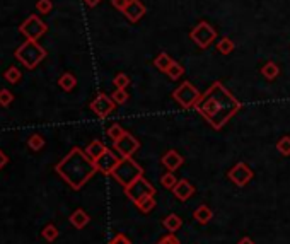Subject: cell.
Instances as JSON below:
<instances>
[{
  "mask_svg": "<svg viewBox=\"0 0 290 244\" xmlns=\"http://www.w3.org/2000/svg\"><path fill=\"white\" fill-rule=\"evenodd\" d=\"M191 38L195 39V41L198 43L200 46H203V48H205V46H209V43L212 41L213 38H215V31H213L212 27L209 26V24L202 23L191 33Z\"/></svg>",
  "mask_w": 290,
  "mask_h": 244,
  "instance_id": "12",
  "label": "cell"
},
{
  "mask_svg": "<svg viewBox=\"0 0 290 244\" xmlns=\"http://www.w3.org/2000/svg\"><path fill=\"white\" fill-rule=\"evenodd\" d=\"M229 178H231L237 186H244V185H248V183L251 181L253 171L249 169V167L246 166L244 163H239L237 166H234L231 171H229Z\"/></svg>",
  "mask_w": 290,
  "mask_h": 244,
  "instance_id": "11",
  "label": "cell"
},
{
  "mask_svg": "<svg viewBox=\"0 0 290 244\" xmlns=\"http://www.w3.org/2000/svg\"><path fill=\"white\" fill-rule=\"evenodd\" d=\"M91 109L94 111L99 118H106L108 114L113 113V109H114L113 98H108L106 94H98V98L91 103Z\"/></svg>",
  "mask_w": 290,
  "mask_h": 244,
  "instance_id": "10",
  "label": "cell"
},
{
  "mask_svg": "<svg viewBox=\"0 0 290 244\" xmlns=\"http://www.w3.org/2000/svg\"><path fill=\"white\" fill-rule=\"evenodd\" d=\"M41 234H43V238H45L48 243H53L56 238H58V229H56L53 224H48L45 229H43V232H41Z\"/></svg>",
  "mask_w": 290,
  "mask_h": 244,
  "instance_id": "24",
  "label": "cell"
},
{
  "mask_svg": "<svg viewBox=\"0 0 290 244\" xmlns=\"http://www.w3.org/2000/svg\"><path fill=\"white\" fill-rule=\"evenodd\" d=\"M157 244H181V243H180V239H178L174 234H169V236H166V238L160 239Z\"/></svg>",
  "mask_w": 290,
  "mask_h": 244,
  "instance_id": "37",
  "label": "cell"
},
{
  "mask_svg": "<svg viewBox=\"0 0 290 244\" xmlns=\"http://www.w3.org/2000/svg\"><path fill=\"white\" fill-rule=\"evenodd\" d=\"M196 106L200 113L212 123L213 128L224 127L225 121L239 109V103L220 84L212 85V89L203 98H200Z\"/></svg>",
  "mask_w": 290,
  "mask_h": 244,
  "instance_id": "1",
  "label": "cell"
},
{
  "mask_svg": "<svg viewBox=\"0 0 290 244\" xmlns=\"http://www.w3.org/2000/svg\"><path fill=\"white\" fill-rule=\"evenodd\" d=\"M113 5L116 7L118 10H125V7L128 5V0H113Z\"/></svg>",
  "mask_w": 290,
  "mask_h": 244,
  "instance_id": "38",
  "label": "cell"
},
{
  "mask_svg": "<svg viewBox=\"0 0 290 244\" xmlns=\"http://www.w3.org/2000/svg\"><path fill=\"white\" fill-rule=\"evenodd\" d=\"M123 135H125V130L120 127V125H113V127L108 130V137L113 140V142L114 140H118L120 137H123Z\"/></svg>",
  "mask_w": 290,
  "mask_h": 244,
  "instance_id": "30",
  "label": "cell"
},
{
  "mask_svg": "<svg viewBox=\"0 0 290 244\" xmlns=\"http://www.w3.org/2000/svg\"><path fill=\"white\" fill-rule=\"evenodd\" d=\"M109 244H132V243H130V239H128L127 236L116 234V236H114V238L109 241Z\"/></svg>",
  "mask_w": 290,
  "mask_h": 244,
  "instance_id": "36",
  "label": "cell"
},
{
  "mask_svg": "<svg viewBox=\"0 0 290 244\" xmlns=\"http://www.w3.org/2000/svg\"><path fill=\"white\" fill-rule=\"evenodd\" d=\"M114 84H116L118 89H125L128 84H130V79H128L125 74H120V75H116V77H114Z\"/></svg>",
  "mask_w": 290,
  "mask_h": 244,
  "instance_id": "34",
  "label": "cell"
},
{
  "mask_svg": "<svg viewBox=\"0 0 290 244\" xmlns=\"http://www.w3.org/2000/svg\"><path fill=\"white\" fill-rule=\"evenodd\" d=\"M27 147H29L31 150H41L43 147H45V138L41 137V135H31L29 140H27Z\"/></svg>",
  "mask_w": 290,
  "mask_h": 244,
  "instance_id": "23",
  "label": "cell"
},
{
  "mask_svg": "<svg viewBox=\"0 0 290 244\" xmlns=\"http://www.w3.org/2000/svg\"><path fill=\"white\" fill-rule=\"evenodd\" d=\"M263 75L266 79H275L278 75V67L275 65V63H268V65L263 69Z\"/></svg>",
  "mask_w": 290,
  "mask_h": 244,
  "instance_id": "31",
  "label": "cell"
},
{
  "mask_svg": "<svg viewBox=\"0 0 290 244\" xmlns=\"http://www.w3.org/2000/svg\"><path fill=\"white\" fill-rule=\"evenodd\" d=\"M85 3H87V5H91V7H94V5H98L99 2H101V0H84Z\"/></svg>",
  "mask_w": 290,
  "mask_h": 244,
  "instance_id": "41",
  "label": "cell"
},
{
  "mask_svg": "<svg viewBox=\"0 0 290 244\" xmlns=\"http://www.w3.org/2000/svg\"><path fill=\"white\" fill-rule=\"evenodd\" d=\"M14 55H16V58L19 60L26 69L33 70V69H36L38 63H41V60L46 56V52L38 41L27 39V41H24L23 45L16 50Z\"/></svg>",
  "mask_w": 290,
  "mask_h": 244,
  "instance_id": "3",
  "label": "cell"
},
{
  "mask_svg": "<svg viewBox=\"0 0 290 244\" xmlns=\"http://www.w3.org/2000/svg\"><path fill=\"white\" fill-rule=\"evenodd\" d=\"M217 48H218V52H220V53H224V55H227V53L231 52L232 48H234V45H232V41H231V39H227V38H225V39H222V41L218 43V46H217Z\"/></svg>",
  "mask_w": 290,
  "mask_h": 244,
  "instance_id": "33",
  "label": "cell"
},
{
  "mask_svg": "<svg viewBox=\"0 0 290 244\" xmlns=\"http://www.w3.org/2000/svg\"><path fill=\"white\" fill-rule=\"evenodd\" d=\"M277 149L280 150L284 156H290V137H282L278 140Z\"/></svg>",
  "mask_w": 290,
  "mask_h": 244,
  "instance_id": "28",
  "label": "cell"
},
{
  "mask_svg": "<svg viewBox=\"0 0 290 244\" xmlns=\"http://www.w3.org/2000/svg\"><path fill=\"white\" fill-rule=\"evenodd\" d=\"M162 164L169 171H176L178 167L183 164V157L176 152V150H169V152H167L166 156L162 157Z\"/></svg>",
  "mask_w": 290,
  "mask_h": 244,
  "instance_id": "15",
  "label": "cell"
},
{
  "mask_svg": "<svg viewBox=\"0 0 290 244\" xmlns=\"http://www.w3.org/2000/svg\"><path fill=\"white\" fill-rule=\"evenodd\" d=\"M7 163H9V157H7L5 154L2 152V150H0V171H2V167L5 166Z\"/></svg>",
  "mask_w": 290,
  "mask_h": 244,
  "instance_id": "39",
  "label": "cell"
},
{
  "mask_svg": "<svg viewBox=\"0 0 290 244\" xmlns=\"http://www.w3.org/2000/svg\"><path fill=\"white\" fill-rule=\"evenodd\" d=\"M138 210H142L144 214H149L150 210H154V207H156V200H154V196H145L144 200H140V202L137 203Z\"/></svg>",
  "mask_w": 290,
  "mask_h": 244,
  "instance_id": "25",
  "label": "cell"
},
{
  "mask_svg": "<svg viewBox=\"0 0 290 244\" xmlns=\"http://www.w3.org/2000/svg\"><path fill=\"white\" fill-rule=\"evenodd\" d=\"M183 67L178 65V63H173V65L169 67V70H167V74H169L171 79H180V75H183Z\"/></svg>",
  "mask_w": 290,
  "mask_h": 244,
  "instance_id": "35",
  "label": "cell"
},
{
  "mask_svg": "<svg viewBox=\"0 0 290 244\" xmlns=\"http://www.w3.org/2000/svg\"><path fill=\"white\" fill-rule=\"evenodd\" d=\"M193 217H195L196 220L200 222V224H209V222L212 220V217H213V212L210 210L207 205H200L198 209L195 210Z\"/></svg>",
  "mask_w": 290,
  "mask_h": 244,
  "instance_id": "19",
  "label": "cell"
},
{
  "mask_svg": "<svg viewBox=\"0 0 290 244\" xmlns=\"http://www.w3.org/2000/svg\"><path fill=\"white\" fill-rule=\"evenodd\" d=\"M138 147H140L138 140L128 132H125L123 137L114 140V150H118L121 157H132L138 150Z\"/></svg>",
  "mask_w": 290,
  "mask_h": 244,
  "instance_id": "8",
  "label": "cell"
},
{
  "mask_svg": "<svg viewBox=\"0 0 290 244\" xmlns=\"http://www.w3.org/2000/svg\"><path fill=\"white\" fill-rule=\"evenodd\" d=\"M173 60L169 58V55H166V53H160L159 56H157V60H156V67L159 70H162V72H167L169 70V67L173 65Z\"/></svg>",
  "mask_w": 290,
  "mask_h": 244,
  "instance_id": "22",
  "label": "cell"
},
{
  "mask_svg": "<svg viewBox=\"0 0 290 244\" xmlns=\"http://www.w3.org/2000/svg\"><path fill=\"white\" fill-rule=\"evenodd\" d=\"M127 99H128V94H127V91H125V89H116V91H114V94H113V101L114 103H118V105H123V103H127Z\"/></svg>",
  "mask_w": 290,
  "mask_h": 244,
  "instance_id": "32",
  "label": "cell"
},
{
  "mask_svg": "<svg viewBox=\"0 0 290 244\" xmlns=\"http://www.w3.org/2000/svg\"><path fill=\"white\" fill-rule=\"evenodd\" d=\"M21 77H23V74H21V70L16 69V67H9V69L5 70V74H3V79H5L7 82H10V84H17V82L21 81Z\"/></svg>",
  "mask_w": 290,
  "mask_h": 244,
  "instance_id": "21",
  "label": "cell"
},
{
  "mask_svg": "<svg viewBox=\"0 0 290 244\" xmlns=\"http://www.w3.org/2000/svg\"><path fill=\"white\" fill-rule=\"evenodd\" d=\"M125 14H127V17L130 21H138L142 16H144V12H145V7L142 5L138 0H128V5L125 7V10H123Z\"/></svg>",
  "mask_w": 290,
  "mask_h": 244,
  "instance_id": "13",
  "label": "cell"
},
{
  "mask_svg": "<svg viewBox=\"0 0 290 244\" xmlns=\"http://www.w3.org/2000/svg\"><path fill=\"white\" fill-rule=\"evenodd\" d=\"M89 220H91V217H89L82 209H77L70 215V224H72L75 229H84L85 225L89 224Z\"/></svg>",
  "mask_w": 290,
  "mask_h": 244,
  "instance_id": "16",
  "label": "cell"
},
{
  "mask_svg": "<svg viewBox=\"0 0 290 244\" xmlns=\"http://www.w3.org/2000/svg\"><path fill=\"white\" fill-rule=\"evenodd\" d=\"M46 24L43 23L41 19L36 16V14H33V16H29L26 21H24L23 24H21L19 31L26 36L27 39H33V41H36V39L41 38L43 34L46 33Z\"/></svg>",
  "mask_w": 290,
  "mask_h": 244,
  "instance_id": "6",
  "label": "cell"
},
{
  "mask_svg": "<svg viewBox=\"0 0 290 244\" xmlns=\"http://www.w3.org/2000/svg\"><path fill=\"white\" fill-rule=\"evenodd\" d=\"M162 225H164V227H166L169 232H176V231H180V229H181L183 220H181L180 215L171 214V215H167V217L162 220Z\"/></svg>",
  "mask_w": 290,
  "mask_h": 244,
  "instance_id": "18",
  "label": "cell"
},
{
  "mask_svg": "<svg viewBox=\"0 0 290 244\" xmlns=\"http://www.w3.org/2000/svg\"><path fill=\"white\" fill-rule=\"evenodd\" d=\"M58 84H60V87H62L63 91H72L75 85H77V81H75V77L72 74H63L62 77H60Z\"/></svg>",
  "mask_w": 290,
  "mask_h": 244,
  "instance_id": "20",
  "label": "cell"
},
{
  "mask_svg": "<svg viewBox=\"0 0 290 244\" xmlns=\"http://www.w3.org/2000/svg\"><path fill=\"white\" fill-rule=\"evenodd\" d=\"M36 9H38V12H39V14H50V10L53 9L52 0H38Z\"/></svg>",
  "mask_w": 290,
  "mask_h": 244,
  "instance_id": "29",
  "label": "cell"
},
{
  "mask_svg": "<svg viewBox=\"0 0 290 244\" xmlns=\"http://www.w3.org/2000/svg\"><path fill=\"white\" fill-rule=\"evenodd\" d=\"M160 185H162L164 188H169V190H173L174 186L178 185V178L173 174V171H171V173H166V174L162 176V178H160Z\"/></svg>",
  "mask_w": 290,
  "mask_h": 244,
  "instance_id": "26",
  "label": "cell"
},
{
  "mask_svg": "<svg viewBox=\"0 0 290 244\" xmlns=\"http://www.w3.org/2000/svg\"><path fill=\"white\" fill-rule=\"evenodd\" d=\"M55 171L60 174L70 185V188L80 190L92 174L98 171L94 161L85 154V150H80L79 147H74L58 164H56Z\"/></svg>",
  "mask_w": 290,
  "mask_h": 244,
  "instance_id": "2",
  "label": "cell"
},
{
  "mask_svg": "<svg viewBox=\"0 0 290 244\" xmlns=\"http://www.w3.org/2000/svg\"><path fill=\"white\" fill-rule=\"evenodd\" d=\"M14 101V94L9 89H0V106H9Z\"/></svg>",
  "mask_w": 290,
  "mask_h": 244,
  "instance_id": "27",
  "label": "cell"
},
{
  "mask_svg": "<svg viewBox=\"0 0 290 244\" xmlns=\"http://www.w3.org/2000/svg\"><path fill=\"white\" fill-rule=\"evenodd\" d=\"M105 150H106V145L101 142V140H92V142L87 145V149H85V154H87L92 161H96L103 152H105Z\"/></svg>",
  "mask_w": 290,
  "mask_h": 244,
  "instance_id": "17",
  "label": "cell"
},
{
  "mask_svg": "<svg viewBox=\"0 0 290 244\" xmlns=\"http://www.w3.org/2000/svg\"><path fill=\"white\" fill-rule=\"evenodd\" d=\"M200 92L196 91L195 87H193L189 82H185V84L181 85L180 89H176L174 91V99H176L178 103L183 106V108H191L193 105H198V101H200Z\"/></svg>",
  "mask_w": 290,
  "mask_h": 244,
  "instance_id": "7",
  "label": "cell"
},
{
  "mask_svg": "<svg viewBox=\"0 0 290 244\" xmlns=\"http://www.w3.org/2000/svg\"><path fill=\"white\" fill-rule=\"evenodd\" d=\"M142 167L135 163L132 157H123V159L118 163V166L114 167L113 171V178L116 179L120 185H123L125 188L130 186L133 181H137L138 178L142 176Z\"/></svg>",
  "mask_w": 290,
  "mask_h": 244,
  "instance_id": "4",
  "label": "cell"
},
{
  "mask_svg": "<svg viewBox=\"0 0 290 244\" xmlns=\"http://www.w3.org/2000/svg\"><path fill=\"white\" fill-rule=\"evenodd\" d=\"M173 193H174V196H176L178 200L185 202V200H188L189 196H191L193 193H195V188H193V186L189 185L188 181L181 179V181H178V185L173 188Z\"/></svg>",
  "mask_w": 290,
  "mask_h": 244,
  "instance_id": "14",
  "label": "cell"
},
{
  "mask_svg": "<svg viewBox=\"0 0 290 244\" xmlns=\"http://www.w3.org/2000/svg\"><path fill=\"white\" fill-rule=\"evenodd\" d=\"M118 163H120V159L116 157V154H113L108 149H106L105 152L94 161L98 171H101L103 174H113V171H114V167L118 166Z\"/></svg>",
  "mask_w": 290,
  "mask_h": 244,
  "instance_id": "9",
  "label": "cell"
},
{
  "mask_svg": "<svg viewBox=\"0 0 290 244\" xmlns=\"http://www.w3.org/2000/svg\"><path fill=\"white\" fill-rule=\"evenodd\" d=\"M237 244H254V241H253L251 238H242Z\"/></svg>",
  "mask_w": 290,
  "mask_h": 244,
  "instance_id": "40",
  "label": "cell"
},
{
  "mask_svg": "<svg viewBox=\"0 0 290 244\" xmlns=\"http://www.w3.org/2000/svg\"><path fill=\"white\" fill-rule=\"evenodd\" d=\"M125 190H127V196L133 203H138L140 200H144L145 196H154V195H156V188H154V186L150 185L147 179L142 178V176L137 179V181L132 183L130 186H127Z\"/></svg>",
  "mask_w": 290,
  "mask_h": 244,
  "instance_id": "5",
  "label": "cell"
}]
</instances>
